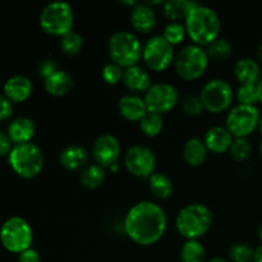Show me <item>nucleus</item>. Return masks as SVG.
<instances>
[{
	"label": "nucleus",
	"mask_w": 262,
	"mask_h": 262,
	"mask_svg": "<svg viewBox=\"0 0 262 262\" xmlns=\"http://www.w3.org/2000/svg\"><path fill=\"white\" fill-rule=\"evenodd\" d=\"M257 58H258V60L262 63V42L260 43V46H258V49H257Z\"/></svg>",
	"instance_id": "nucleus-45"
},
{
	"label": "nucleus",
	"mask_w": 262,
	"mask_h": 262,
	"mask_svg": "<svg viewBox=\"0 0 262 262\" xmlns=\"http://www.w3.org/2000/svg\"><path fill=\"white\" fill-rule=\"evenodd\" d=\"M130 23L141 33H148L156 26V13L150 5L141 3L136 4L130 12Z\"/></svg>",
	"instance_id": "nucleus-19"
},
{
	"label": "nucleus",
	"mask_w": 262,
	"mask_h": 262,
	"mask_svg": "<svg viewBox=\"0 0 262 262\" xmlns=\"http://www.w3.org/2000/svg\"><path fill=\"white\" fill-rule=\"evenodd\" d=\"M118 168H119V166H118V163H117V164H114V165L110 166V170H112V171H117Z\"/></svg>",
	"instance_id": "nucleus-48"
},
{
	"label": "nucleus",
	"mask_w": 262,
	"mask_h": 262,
	"mask_svg": "<svg viewBox=\"0 0 262 262\" xmlns=\"http://www.w3.org/2000/svg\"><path fill=\"white\" fill-rule=\"evenodd\" d=\"M186 26L182 25L179 22H170L169 25L165 26L163 31V37L170 43L171 46L178 45L186 37Z\"/></svg>",
	"instance_id": "nucleus-32"
},
{
	"label": "nucleus",
	"mask_w": 262,
	"mask_h": 262,
	"mask_svg": "<svg viewBox=\"0 0 262 262\" xmlns=\"http://www.w3.org/2000/svg\"><path fill=\"white\" fill-rule=\"evenodd\" d=\"M106 178V171L99 164H91L87 165L79 174V181L81 184L86 188L94 189L101 186Z\"/></svg>",
	"instance_id": "nucleus-27"
},
{
	"label": "nucleus",
	"mask_w": 262,
	"mask_h": 262,
	"mask_svg": "<svg viewBox=\"0 0 262 262\" xmlns=\"http://www.w3.org/2000/svg\"><path fill=\"white\" fill-rule=\"evenodd\" d=\"M260 152H261V156H262V140H261V145H260Z\"/></svg>",
	"instance_id": "nucleus-51"
},
{
	"label": "nucleus",
	"mask_w": 262,
	"mask_h": 262,
	"mask_svg": "<svg viewBox=\"0 0 262 262\" xmlns=\"http://www.w3.org/2000/svg\"><path fill=\"white\" fill-rule=\"evenodd\" d=\"M122 82L129 91L133 92H146L152 86L148 72L140 66H133L124 69Z\"/></svg>",
	"instance_id": "nucleus-22"
},
{
	"label": "nucleus",
	"mask_w": 262,
	"mask_h": 262,
	"mask_svg": "<svg viewBox=\"0 0 262 262\" xmlns=\"http://www.w3.org/2000/svg\"><path fill=\"white\" fill-rule=\"evenodd\" d=\"M36 132V124L27 117H19L13 120L8 127V136L14 145L31 142Z\"/></svg>",
	"instance_id": "nucleus-20"
},
{
	"label": "nucleus",
	"mask_w": 262,
	"mask_h": 262,
	"mask_svg": "<svg viewBox=\"0 0 262 262\" xmlns=\"http://www.w3.org/2000/svg\"><path fill=\"white\" fill-rule=\"evenodd\" d=\"M258 238L262 241V224L260 225V228H258Z\"/></svg>",
	"instance_id": "nucleus-50"
},
{
	"label": "nucleus",
	"mask_w": 262,
	"mask_h": 262,
	"mask_svg": "<svg viewBox=\"0 0 262 262\" xmlns=\"http://www.w3.org/2000/svg\"><path fill=\"white\" fill-rule=\"evenodd\" d=\"M56 71H59L58 64L54 59H43L40 64H38V74L40 77H42L43 79H46L48 77H50L51 74L55 73Z\"/></svg>",
	"instance_id": "nucleus-38"
},
{
	"label": "nucleus",
	"mask_w": 262,
	"mask_h": 262,
	"mask_svg": "<svg viewBox=\"0 0 262 262\" xmlns=\"http://www.w3.org/2000/svg\"><path fill=\"white\" fill-rule=\"evenodd\" d=\"M260 112L256 106L238 104L227 117V128L234 138H247L257 128Z\"/></svg>",
	"instance_id": "nucleus-9"
},
{
	"label": "nucleus",
	"mask_w": 262,
	"mask_h": 262,
	"mask_svg": "<svg viewBox=\"0 0 262 262\" xmlns=\"http://www.w3.org/2000/svg\"><path fill=\"white\" fill-rule=\"evenodd\" d=\"M92 156L96 164L107 168L118 163L120 156V143L115 136L110 133L100 135L92 145Z\"/></svg>",
	"instance_id": "nucleus-14"
},
{
	"label": "nucleus",
	"mask_w": 262,
	"mask_h": 262,
	"mask_svg": "<svg viewBox=\"0 0 262 262\" xmlns=\"http://www.w3.org/2000/svg\"><path fill=\"white\" fill-rule=\"evenodd\" d=\"M207 151L204 141L197 137L189 138L183 146V158L188 165L200 166L206 160Z\"/></svg>",
	"instance_id": "nucleus-24"
},
{
	"label": "nucleus",
	"mask_w": 262,
	"mask_h": 262,
	"mask_svg": "<svg viewBox=\"0 0 262 262\" xmlns=\"http://www.w3.org/2000/svg\"><path fill=\"white\" fill-rule=\"evenodd\" d=\"M145 4L150 5V7L152 8V5H161L164 4V3L161 2V0H147V2H145Z\"/></svg>",
	"instance_id": "nucleus-43"
},
{
	"label": "nucleus",
	"mask_w": 262,
	"mask_h": 262,
	"mask_svg": "<svg viewBox=\"0 0 262 262\" xmlns=\"http://www.w3.org/2000/svg\"><path fill=\"white\" fill-rule=\"evenodd\" d=\"M124 165L130 174L138 178H150L155 173V154L147 146L135 145L124 155Z\"/></svg>",
	"instance_id": "nucleus-13"
},
{
	"label": "nucleus",
	"mask_w": 262,
	"mask_h": 262,
	"mask_svg": "<svg viewBox=\"0 0 262 262\" xmlns=\"http://www.w3.org/2000/svg\"><path fill=\"white\" fill-rule=\"evenodd\" d=\"M184 26L193 43L199 46H207L219 37L222 23L214 9L199 4L191 10L184 20Z\"/></svg>",
	"instance_id": "nucleus-2"
},
{
	"label": "nucleus",
	"mask_w": 262,
	"mask_h": 262,
	"mask_svg": "<svg viewBox=\"0 0 262 262\" xmlns=\"http://www.w3.org/2000/svg\"><path fill=\"white\" fill-rule=\"evenodd\" d=\"M18 262H41L40 253L36 250H33V248H28V250L19 253Z\"/></svg>",
	"instance_id": "nucleus-41"
},
{
	"label": "nucleus",
	"mask_w": 262,
	"mask_h": 262,
	"mask_svg": "<svg viewBox=\"0 0 262 262\" xmlns=\"http://www.w3.org/2000/svg\"><path fill=\"white\" fill-rule=\"evenodd\" d=\"M32 239V229L23 217H9L0 228V242L5 250L12 253L19 255L31 248Z\"/></svg>",
	"instance_id": "nucleus-7"
},
{
	"label": "nucleus",
	"mask_w": 262,
	"mask_h": 262,
	"mask_svg": "<svg viewBox=\"0 0 262 262\" xmlns=\"http://www.w3.org/2000/svg\"><path fill=\"white\" fill-rule=\"evenodd\" d=\"M32 82L28 77L15 74L7 79L4 84V95L12 102H23L32 94Z\"/></svg>",
	"instance_id": "nucleus-15"
},
{
	"label": "nucleus",
	"mask_w": 262,
	"mask_h": 262,
	"mask_svg": "<svg viewBox=\"0 0 262 262\" xmlns=\"http://www.w3.org/2000/svg\"><path fill=\"white\" fill-rule=\"evenodd\" d=\"M206 53L209 59H214L216 61L225 60V59L229 58L233 53L232 43L229 42L225 38H219L212 41L211 43H209L206 48Z\"/></svg>",
	"instance_id": "nucleus-29"
},
{
	"label": "nucleus",
	"mask_w": 262,
	"mask_h": 262,
	"mask_svg": "<svg viewBox=\"0 0 262 262\" xmlns=\"http://www.w3.org/2000/svg\"><path fill=\"white\" fill-rule=\"evenodd\" d=\"M142 49L143 46L137 36L129 31H118L113 33L107 42L112 60L125 69L137 66L142 58Z\"/></svg>",
	"instance_id": "nucleus-4"
},
{
	"label": "nucleus",
	"mask_w": 262,
	"mask_h": 262,
	"mask_svg": "<svg viewBox=\"0 0 262 262\" xmlns=\"http://www.w3.org/2000/svg\"><path fill=\"white\" fill-rule=\"evenodd\" d=\"M61 166L69 171L83 170L89 165L90 154L84 147L79 145H69L60 154Z\"/></svg>",
	"instance_id": "nucleus-16"
},
{
	"label": "nucleus",
	"mask_w": 262,
	"mask_h": 262,
	"mask_svg": "<svg viewBox=\"0 0 262 262\" xmlns=\"http://www.w3.org/2000/svg\"><path fill=\"white\" fill-rule=\"evenodd\" d=\"M204 104L201 101V97L196 96V95H186L182 99V110L186 113L187 115H192V117H197L201 115L204 112Z\"/></svg>",
	"instance_id": "nucleus-36"
},
{
	"label": "nucleus",
	"mask_w": 262,
	"mask_h": 262,
	"mask_svg": "<svg viewBox=\"0 0 262 262\" xmlns=\"http://www.w3.org/2000/svg\"><path fill=\"white\" fill-rule=\"evenodd\" d=\"M148 187L154 196L161 200L169 199L174 191L173 181L165 173H154L148 178Z\"/></svg>",
	"instance_id": "nucleus-26"
},
{
	"label": "nucleus",
	"mask_w": 262,
	"mask_h": 262,
	"mask_svg": "<svg viewBox=\"0 0 262 262\" xmlns=\"http://www.w3.org/2000/svg\"><path fill=\"white\" fill-rule=\"evenodd\" d=\"M43 87H45L46 92L53 96H64L71 92L72 87H73V77L67 71L59 69L50 77L43 79Z\"/></svg>",
	"instance_id": "nucleus-23"
},
{
	"label": "nucleus",
	"mask_w": 262,
	"mask_h": 262,
	"mask_svg": "<svg viewBox=\"0 0 262 262\" xmlns=\"http://www.w3.org/2000/svg\"><path fill=\"white\" fill-rule=\"evenodd\" d=\"M197 5L199 3L191 0H168L163 4V12L169 19L177 22L179 19H186L191 10Z\"/></svg>",
	"instance_id": "nucleus-25"
},
{
	"label": "nucleus",
	"mask_w": 262,
	"mask_h": 262,
	"mask_svg": "<svg viewBox=\"0 0 262 262\" xmlns=\"http://www.w3.org/2000/svg\"><path fill=\"white\" fill-rule=\"evenodd\" d=\"M255 250L247 243H234L229 248V257L234 262H250L253 261Z\"/></svg>",
	"instance_id": "nucleus-35"
},
{
	"label": "nucleus",
	"mask_w": 262,
	"mask_h": 262,
	"mask_svg": "<svg viewBox=\"0 0 262 262\" xmlns=\"http://www.w3.org/2000/svg\"><path fill=\"white\" fill-rule=\"evenodd\" d=\"M122 4H125V5H133V7H135V5H136V2H133V0H128V2H124V0H122Z\"/></svg>",
	"instance_id": "nucleus-46"
},
{
	"label": "nucleus",
	"mask_w": 262,
	"mask_h": 262,
	"mask_svg": "<svg viewBox=\"0 0 262 262\" xmlns=\"http://www.w3.org/2000/svg\"><path fill=\"white\" fill-rule=\"evenodd\" d=\"M168 225L165 211L151 201L136 204L124 217V232L129 239L140 246L159 242Z\"/></svg>",
	"instance_id": "nucleus-1"
},
{
	"label": "nucleus",
	"mask_w": 262,
	"mask_h": 262,
	"mask_svg": "<svg viewBox=\"0 0 262 262\" xmlns=\"http://www.w3.org/2000/svg\"><path fill=\"white\" fill-rule=\"evenodd\" d=\"M209 262H227L224 260V258H220V257H214V258H211V260H210Z\"/></svg>",
	"instance_id": "nucleus-47"
},
{
	"label": "nucleus",
	"mask_w": 262,
	"mask_h": 262,
	"mask_svg": "<svg viewBox=\"0 0 262 262\" xmlns=\"http://www.w3.org/2000/svg\"><path fill=\"white\" fill-rule=\"evenodd\" d=\"M232 86L224 79H211L201 90V101L210 113H222L230 106L233 101Z\"/></svg>",
	"instance_id": "nucleus-10"
},
{
	"label": "nucleus",
	"mask_w": 262,
	"mask_h": 262,
	"mask_svg": "<svg viewBox=\"0 0 262 262\" xmlns=\"http://www.w3.org/2000/svg\"><path fill=\"white\" fill-rule=\"evenodd\" d=\"M174 66H176L177 73L183 79L192 81V79L200 78L209 66L206 49L196 43L186 45L176 56Z\"/></svg>",
	"instance_id": "nucleus-8"
},
{
	"label": "nucleus",
	"mask_w": 262,
	"mask_h": 262,
	"mask_svg": "<svg viewBox=\"0 0 262 262\" xmlns=\"http://www.w3.org/2000/svg\"><path fill=\"white\" fill-rule=\"evenodd\" d=\"M230 156L235 161H245L251 155V143L247 138H234L229 147Z\"/></svg>",
	"instance_id": "nucleus-33"
},
{
	"label": "nucleus",
	"mask_w": 262,
	"mask_h": 262,
	"mask_svg": "<svg viewBox=\"0 0 262 262\" xmlns=\"http://www.w3.org/2000/svg\"><path fill=\"white\" fill-rule=\"evenodd\" d=\"M118 110L120 115L132 122H140L147 114V106L143 97L137 95H124L118 101Z\"/></svg>",
	"instance_id": "nucleus-18"
},
{
	"label": "nucleus",
	"mask_w": 262,
	"mask_h": 262,
	"mask_svg": "<svg viewBox=\"0 0 262 262\" xmlns=\"http://www.w3.org/2000/svg\"><path fill=\"white\" fill-rule=\"evenodd\" d=\"M182 262H205L206 251L197 239L187 241L181 250Z\"/></svg>",
	"instance_id": "nucleus-28"
},
{
	"label": "nucleus",
	"mask_w": 262,
	"mask_h": 262,
	"mask_svg": "<svg viewBox=\"0 0 262 262\" xmlns=\"http://www.w3.org/2000/svg\"><path fill=\"white\" fill-rule=\"evenodd\" d=\"M211 224L212 212L204 204L187 205L178 212L176 219L177 229L188 241L201 238Z\"/></svg>",
	"instance_id": "nucleus-3"
},
{
	"label": "nucleus",
	"mask_w": 262,
	"mask_h": 262,
	"mask_svg": "<svg viewBox=\"0 0 262 262\" xmlns=\"http://www.w3.org/2000/svg\"><path fill=\"white\" fill-rule=\"evenodd\" d=\"M13 113H14L13 102L5 95H0V122H5L12 118Z\"/></svg>",
	"instance_id": "nucleus-39"
},
{
	"label": "nucleus",
	"mask_w": 262,
	"mask_h": 262,
	"mask_svg": "<svg viewBox=\"0 0 262 262\" xmlns=\"http://www.w3.org/2000/svg\"><path fill=\"white\" fill-rule=\"evenodd\" d=\"M142 59L146 66L152 71H165L173 63V46L163 37V35L152 36L143 45Z\"/></svg>",
	"instance_id": "nucleus-11"
},
{
	"label": "nucleus",
	"mask_w": 262,
	"mask_h": 262,
	"mask_svg": "<svg viewBox=\"0 0 262 262\" xmlns=\"http://www.w3.org/2000/svg\"><path fill=\"white\" fill-rule=\"evenodd\" d=\"M8 163L13 171L22 178H35L42 170V151L37 145L32 142L14 145L8 155Z\"/></svg>",
	"instance_id": "nucleus-5"
},
{
	"label": "nucleus",
	"mask_w": 262,
	"mask_h": 262,
	"mask_svg": "<svg viewBox=\"0 0 262 262\" xmlns=\"http://www.w3.org/2000/svg\"><path fill=\"white\" fill-rule=\"evenodd\" d=\"M237 100L242 105H251L256 106L258 100L257 84H241L237 90Z\"/></svg>",
	"instance_id": "nucleus-34"
},
{
	"label": "nucleus",
	"mask_w": 262,
	"mask_h": 262,
	"mask_svg": "<svg viewBox=\"0 0 262 262\" xmlns=\"http://www.w3.org/2000/svg\"><path fill=\"white\" fill-rule=\"evenodd\" d=\"M82 45H83V38L76 31H69L64 36H61L60 46L61 50L67 54V55H77L81 51Z\"/></svg>",
	"instance_id": "nucleus-31"
},
{
	"label": "nucleus",
	"mask_w": 262,
	"mask_h": 262,
	"mask_svg": "<svg viewBox=\"0 0 262 262\" xmlns=\"http://www.w3.org/2000/svg\"><path fill=\"white\" fill-rule=\"evenodd\" d=\"M123 74H124V71H123L122 67L118 66L114 61L107 63L106 66L102 68L101 72L102 79H104L107 84L119 83L120 81H123Z\"/></svg>",
	"instance_id": "nucleus-37"
},
{
	"label": "nucleus",
	"mask_w": 262,
	"mask_h": 262,
	"mask_svg": "<svg viewBox=\"0 0 262 262\" xmlns=\"http://www.w3.org/2000/svg\"><path fill=\"white\" fill-rule=\"evenodd\" d=\"M234 76L241 84H257L261 79L260 64L252 58H241L234 64Z\"/></svg>",
	"instance_id": "nucleus-21"
},
{
	"label": "nucleus",
	"mask_w": 262,
	"mask_h": 262,
	"mask_svg": "<svg viewBox=\"0 0 262 262\" xmlns=\"http://www.w3.org/2000/svg\"><path fill=\"white\" fill-rule=\"evenodd\" d=\"M233 140H234V137H233L232 133L228 130L227 127H223V125L211 127L205 133L204 137V142L207 150L215 154H223L229 150Z\"/></svg>",
	"instance_id": "nucleus-17"
},
{
	"label": "nucleus",
	"mask_w": 262,
	"mask_h": 262,
	"mask_svg": "<svg viewBox=\"0 0 262 262\" xmlns=\"http://www.w3.org/2000/svg\"><path fill=\"white\" fill-rule=\"evenodd\" d=\"M257 128H258V130H260V132L262 133V117L260 118V120H258V125H257Z\"/></svg>",
	"instance_id": "nucleus-49"
},
{
	"label": "nucleus",
	"mask_w": 262,
	"mask_h": 262,
	"mask_svg": "<svg viewBox=\"0 0 262 262\" xmlns=\"http://www.w3.org/2000/svg\"><path fill=\"white\" fill-rule=\"evenodd\" d=\"M147 106V112L163 115L178 104L179 94L176 87L170 83H154L143 97Z\"/></svg>",
	"instance_id": "nucleus-12"
},
{
	"label": "nucleus",
	"mask_w": 262,
	"mask_h": 262,
	"mask_svg": "<svg viewBox=\"0 0 262 262\" xmlns=\"http://www.w3.org/2000/svg\"><path fill=\"white\" fill-rule=\"evenodd\" d=\"M12 143L13 142L10 141L8 133H4L3 130H0V158L9 155L13 148Z\"/></svg>",
	"instance_id": "nucleus-40"
},
{
	"label": "nucleus",
	"mask_w": 262,
	"mask_h": 262,
	"mask_svg": "<svg viewBox=\"0 0 262 262\" xmlns=\"http://www.w3.org/2000/svg\"><path fill=\"white\" fill-rule=\"evenodd\" d=\"M257 91H258V100H260V102H262V77L257 83Z\"/></svg>",
	"instance_id": "nucleus-44"
},
{
	"label": "nucleus",
	"mask_w": 262,
	"mask_h": 262,
	"mask_svg": "<svg viewBox=\"0 0 262 262\" xmlns=\"http://www.w3.org/2000/svg\"><path fill=\"white\" fill-rule=\"evenodd\" d=\"M163 117L156 113L147 112V114L140 120V128L148 137H155L163 129Z\"/></svg>",
	"instance_id": "nucleus-30"
},
{
	"label": "nucleus",
	"mask_w": 262,
	"mask_h": 262,
	"mask_svg": "<svg viewBox=\"0 0 262 262\" xmlns=\"http://www.w3.org/2000/svg\"><path fill=\"white\" fill-rule=\"evenodd\" d=\"M253 262H262V246L257 247L255 250V255H253Z\"/></svg>",
	"instance_id": "nucleus-42"
},
{
	"label": "nucleus",
	"mask_w": 262,
	"mask_h": 262,
	"mask_svg": "<svg viewBox=\"0 0 262 262\" xmlns=\"http://www.w3.org/2000/svg\"><path fill=\"white\" fill-rule=\"evenodd\" d=\"M73 19V9L66 2L49 3L40 14L41 28L53 36H64L72 31Z\"/></svg>",
	"instance_id": "nucleus-6"
}]
</instances>
